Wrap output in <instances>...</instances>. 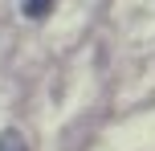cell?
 Here are the masks:
<instances>
[{"instance_id": "7a4b0ae2", "label": "cell", "mask_w": 155, "mask_h": 151, "mask_svg": "<svg viewBox=\"0 0 155 151\" xmlns=\"http://www.w3.org/2000/svg\"><path fill=\"white\" fill-rule=\"evenodd\" d=\"M0 151H29V139L16 127H8V131H0Z\"/></svg>"}, {"instance_id": "6da1fadb", "label": "cell", "mask_w": 155, "mask_h": 151, "mask_svg": "<svg viewBox=\"0 0 155 151\" xmlns=\"http://www.w3.org/2000/svg\"><path fill=\"white\" fill-rule=\"evenodd\" d=\"M57 0H21V12L29 16V21H45L49 12H53Z\"/></svg>"}]
</instances>
